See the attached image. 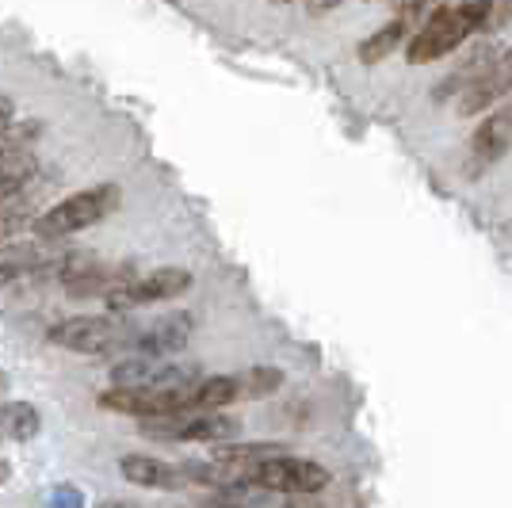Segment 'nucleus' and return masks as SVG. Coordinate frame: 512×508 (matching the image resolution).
I'll return each mask as SVG.
<instances>
[{"label":"nucleus","mask_w":512,"mask_h":508,"mask_svg":"<svg viewBox=\"0 0 512 508\" xmlns=\"http://www.w3.org/2000/svg\"><path fill=\"white\" fill-rule=\"evenodd\" d=\"M279 455H287L283 444H218L211 451V459L237 466H260L268 463V459H279Z\"/></svg>","instance_id":"f3484780"},{"label":"nucleus","mask_w":512,"mask_h":508,"mask_svg":"<svg viewBox=\"0 0 512 508\" xmlns=\"http://www.w3.org/2000/svg\"><path fill=\"white\" fill-rule=\"evenodd\" d=\"M490 4L486 0H463V4H440L428 12L425 23H417L413 39L406 46V58L413 65L440 62L444 54L459 50L474 31H486Z\"/></svg>","instance_id":"f257e3e1"},{"label":"nucleus","mask_w":512,"mask_h":508,"mask_svg":"<svg viewBox=\"0 0 512 508\" xmlns=\"http://www.w3.org/2000/svg\"><path fill=\"white\" fill-rule=\"evenodd\" d=\"M8 478H12V463H8V459H0V486H4Z\"/></svg>","instance_id":"4be33fe9"},{"label":"nucleus","mask_w":512,"mask_h":508,"mask_svg":"<svg viewBox=\"0 0 512 508\" xmlns=\"http://www.w3.org/2000/svg\"><path fill=\"white\" fill-rule=\"evenodd\" d=\"M192 325V314H172V318L153 321L146 329H134V337L127 340L123 356H134V360H169L172 352H180L188 344Z\"/></svg>","instance_id":"1a4fd4ad"},{"label":"nucleus","mask_w":512,"mask_h":508,"mask_svg":"<svg viewBox=\"0 0 512 508\" xmlns=\"http://www.w3.org/2000/svg\"><path fill=\"white\" fill-rule=\"evenodd\" d=\"M0 428H4V436H12V440H31V436L39 432V413L27 402L0 405Z\"/></svg>","instance_id":"6ab92c4d"},{"label":"nucleus","mask_w":512,"mask_h":508,"mask_svg":"<svg viewBox=\"0 0 512 508\" xmlns=\"http://www.w3.org/2000/svg\"><path fill=\"white\" fill-rule=\"evenodd\" d=\"M253 489H272V493H321L329 486V470L314 459H299V455H279L249 470Z\"/></svg>","instance_id":"0eeeda50"},{"label":"nucleus","mask_w":512,"mask_h":508,"mask_svg":"<svg viewBox=\"0 0 512 508\" xmlns=\"http://www.w3.org/2000/svg\"><path fill=\"white\" fill-rule=\"evenodd\" d=\"M146 440H165V444H226L237 432V421L226 413H184V417H165V421H146L138 428Z\"/></svg>","instance_id":"423d86ee"},{"label":"nucleus","mask_w":512,"mask_h":508,"mask_svg":"<svg viewBox=\"0 0 512 508\" xmlns=\"http://www.w3.org/2000/svg\"><path fill=\"white\" fill-rule=\"evenodd\" d=\"M207 508H245V505H237V501H226V497H222V501H214V505H207Z\"/></svg>","instance_id":"b1692460"},{"label":"nucleus","mask_w":512,"mask_h":508,"mask_svg":"<svg viewBox=\"0 0 512 508\" xmlns=\"http://www.w3.org/2000/svg\"><path fill=\"white\" fill-rule=\"evenodd\" d=\"M119 474L134 482V486L146 489H184L188 486V474L184 466H172L165 459H153V455H123L119 459Z\"/></svg>","instance_id":"ddd939ff"},{"label":"nucleus","mask_w":512,"mask_h":508,"mask_svg":"<svg viewBox=\"0 0 512 508\" xmlns=\"http://www.w3.org/2000/svg\"><path fill=\"white\" fill-rule=\"evenodd\" d=\"M50 508H81V493L73 486H58L50 497Z\"/></svg>","instance_id":"aec40b11"},{"label":"nucleus","mask_w":512,"mask_h":508,"mask_svg":"<svg viewBox=\"0 0 512 508\" xmlns=\"http://www.w3.org/2000/svg\"><path fill=\"white\" fill-rule=\"evenodd\" d=\"M119 203H123V195H119L115 184H92V188H85V191L65 195L62 203L46 207V211L35 218L31 230H35L39 241H62V237H73V233L104 222L107 214L119 211Z\"/></svg>","instance_id":"f03ea898"},{"label":"nucleus","mask_w":512,"mask_h":508,"mask_svg":"<svg viewBox=\"0 0 512 508\" xmlns=\"http://www.w3.org/2000/svg\"><path fill=\"white\" fill-rule=\"evenodd\" d=\"M509 149H512V100L501 104L497 111H490V115L478 123V130L470 134L467 169L478 176V172H486L490 165H497Z\"/></svg>","instance_id":"9d476101"},{"label":"nucleus","mask_w":512,"mask_h":508,"mask_svg":"<svg viewBox=\"0 0 512 508\" xmlns=\"http://www.w3.org/2000/svg\"><path fill=\"white\" fill-rule=\"evenodd\" d=\"M65 256V249H54L46 241H8L0 245V283L20 276H46L54 272V264Z\"/></svg>","instance_id":"9b49d317"},{"label":"nucleus","mask_w":512,"mask_h":508,"mask_svg":"<svg viewBox=\"0 0 512 508\" xmlns=\"http://www.w3.org/2000/svg\"><path fill=\"white\" fill-rule=\"evenodd\" d=\"M35 176H39V157H35V149L8 157V161L0 165V207H4L8 199H16Z\"/></svg>","instance_id":"dca6fc26"},{"label":"nucleus","mask_w":512,"mask_h":508,"mask_svg":"<svg viewBox=\"0 0 512 508\" xmlns=\"http://www.w3.org/2000/svg\"><path fill=\"white\" fill-rule=\"evenodd\" d=\"M96 508H138V505H130V501H100Z\"/></svg>","instance_id":"5701e85b"},{"label":"nucleus","mask_w":512,"mask_h":508,"mask_svg":"<svg viewBox=\"0 0 512 508\" xmlns=\"http://www.w3.org/2000/svg\"><path fill=\"white\" fill-rule=\"evenodd\" d=\"M138 325H130L123 314H77V318H65L50 329V340L65 348V352H77V356H107V352H127V340L134 337Z\"/></svg>","instance_id":"7ed1b4c3"},{"label":"nucleus","mask_w":512,"mask_h":508,"mask_svg":"<svg viewBox=\"0 0 512 508\" xmlns=\"http://www.w3.org/2000/svg\"><path fill=\"white\" fill-rule=\"evenodd\" d=\"M43 176H35L27 188L16 195V199H8L4 207H0V245H8L12 237L20 230H27V226H35V218H39V199H43Z\"/></svg>","instance_id":"4468645a"},{"label":"nucleus","mask_w":512,"mask_h":508,"mask_svg":"<svg viewBox=\"0 0 512 508\" xmlns=\"http://www.w3.org/2000/svg\"><path fill=\"white\" fill-rule=\"evenodd\" d=\"M509 96H512V46L501 50L497 62L459 96V115H482V111H490L493 104L509 100Z\"/></svg>","instance_id":"f8f14e48"},{"label":"nucleus","mask_w":512,"mask_h":508,"mask_svg":"<svg viewBox=\"0 0 512 508\" xmlns=\"http://www.w3.org/2000/svg\"><path fill=\"white\" fill-rule=\"evenodd\" d=\"M16 123V104L8 100V96H0V134Z\"/></svg>","instance_id":"412c9836"},{"label":"nucleus","mask_w":512,"mask_h":508,"mask_svg":"<svg viewBox=\"0 0 512 508\" xmlns=\"http://www.w3.org/2000/svg\"><path fill=\"white\" fill-rule=\"evenodd\" d=\"M237 382H241L245 402H256V398H268V394H276L279 386H283V371L268 367V363H256V367L237 371Z\"/></svg>","instance_id":"a211bd4d"},{"label":"nucleus","mask_w":512,"mask_h":508,"mask_svg":"<svg viewBox=\"0 0 512 508\" xmlns=\"http://www.w3.org/2000/svg\"><path fill=\"white\" fill-rule=\"evenodd\" d=\"M192 287V272L188 268H153L146 276H134L130 283H123L115 295L107 298L111 314H123L134 306H153V302H169L180 298Z\"/></svg>","instance_id":"6e6552de"},{"label":"nucleus","mask_w":512,"mask_h":508,"mask_svg":"<svg viewBox=\"0 0 512 508\" xmlns=\"http://www.w3.org/2000/svg\"><path fill=\"white\" fill-rule=\"evenodd\" d=\"M203 379L199 363H176V360H123L111 367V386L115 390H184Z\"/></svg>","instance_id":"20e7f679"},{"label":"nucleus","mask_w":512,"mask_h":508,"mask_svg":"<svg viewBox=\"0 0 512 508\" xmlns=\"http://www.w3.org/2000/svg\"><path fill=\"white\" fill-rule=\"evenodd\" d=\"M100 409L107 413H123V417H138V421H165V417H184L192 413V386L184 390H104Z\"/></svg>","instance_id":"39448f33"},{"label":"nucleus","mask_w":512,"mask_h":508,"mask_svg":"<svg viewBox=\"0 0 512 508\" xmlns=\"http://www.w3.org/2000/svg\"><path fill=\"white\" fill-rule=\"evenodd\" d=\"M409 31H417L409 20H402V16H394L390 23H383L371 39H363L360 43V62L367 65H375V62H383V58H390L398 46H402V39H406Z\"/></svg>","instance_id":"2eb2a0df"}]
</instances>
